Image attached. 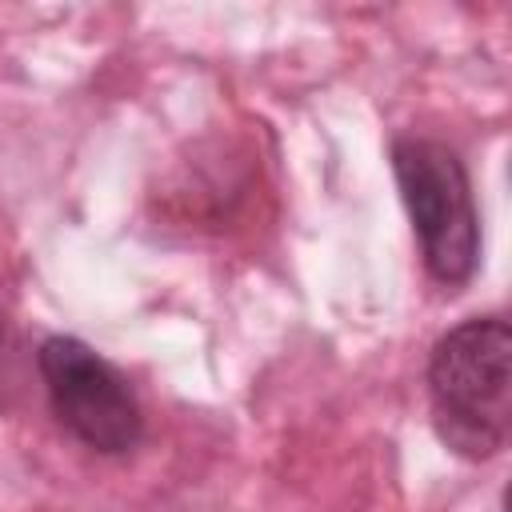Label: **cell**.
<instances>
[{
  "label": "cell",
  "instance_id": "7a4b0ae2",
  "mask_svg": "<svg viewBox=\"0 0 512 512\" xmlns=\"http://www.w3.org/2000/svg\"><path fill=\"white\" fill-rule=\"evenodd\" d=\"M392 176L428 276L440 288H464L480 264V212L460 152L432 136H396Z\"/></svg>",
  "mask_w": 512,
  "mask_h": 512
},
{
  "label": "cell",
  "instance_id": "3957f363",
  "mask_svg": "<svg viewBox=\"0 0 512 512\" xmlns=\"http://www.w3.org/2000/svg\"><path fill=\"white\" fill-rule=\"evenodd\" d=\"M36 368L56 424L100 456H124L144 436V412L124 372L80 336H44Z\"/></svg>",
  "mask_w": 512,
  "mask_h": 512
},
{
  "label": "cell",
  "instance_id": "6da1fadb",
  "mask_svg": "<svg viewBox=\"0 0 512 512\" xmlns=\"http://www.w3.org/2000/svg\"><path fill=\"white\" fill-rule=\"evenodd\" d=\"M428 400L436 436L464 460H492L512 420V328L504 316H472L428 352Z\"/></svg>",
  "mask_w": 512,
  "mask_h": 512
},
{
  "label": "cell",
  "instance_id": "277c9868",
  "mask_svg": "<svg viewBox=\"0 0 512 512\" xmlns=\"http://www.w3.org/2000/svg\"><path fill=\"white\" fill-rule=\"evenodd\" d=\"M0 344H4V312H0Z\"/></svg>",
  "mask_w": 512,
  "mask_h": 512
}]
</instances>
